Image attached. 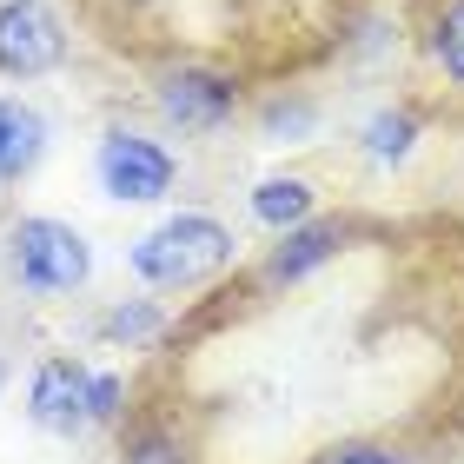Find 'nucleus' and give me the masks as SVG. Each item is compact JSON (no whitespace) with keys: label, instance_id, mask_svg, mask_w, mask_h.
I'll list each match as a JSON object with an SVG mask.
<instances>
[{"label":"nucleus","instance_id":"f03ea898","mask_svg":"<svg viewBox=\"0 0 464 464\" xmlns=\"http://www.w3.org/2000/svg\"><path fill=\"white\" fill-rule=\"evenodd\" d=\"M7 272L34 299H60V292H80L93 279V246L80 226L34 213V219H14L7 232Z\"/></svg>","mask_w":464,"mask_h":464},{"label":"nucleus","instance_id":"9b49d317","mask_svg":"<svg viewBox=\"0 0 464 464\" xmlns=\"http://www.w3.org/2000/svg\"><path fill=\"white\" fill-rule=\"evenodd\" d=\"M425 47H431V60H438V73H445L451 87H464V0H445V7H438Z\"/></svg>","mask_w":464,"mask_h":464},{"label":"nucleus","instance_id":"7ed1b4c3","mask_svg":"<svg viewBox=\"0 0 464 464\" xmlns=\"http://www.w3.org/2000/svg\"><path fill=\"white\" fill-rule=\"evenodd\" d=\"M93 179H100V193L120 199V206H160L179 179V160L166 153L153 133L107 126V140L93 146Z\"/></svg>","mask_w":464,"mask_h":464},{"label":"nucleus","instance_id":"39448f33","mask_svg":"<svg viewBox=\"0 0 464 464\" xmlns=\"http://www.w3.org/2000/svg\"><path fill=\"white\" fill-rule=\"evenodd\" d=\"M160 113L179 126V133H213L239 113V80L219 67H173L160 80Z\"/></svg>","mask_w":464,"mask_h":464},{"label":"nucleus","instance_id":"423d86ee","mask_svg":"<svg viewBox=\"0 0 464 464\" xmlns=\"http://www.w3.org/2000/svg\"><path fill=\"white\" fill-rule=\"evenodd\" d=\"M87 392H93V372L80 365V358H47V365L27 378V418L53 438H73V431L93 425Z\"/></svg>","mask_w":464,"mask_h":464},{"label":"nucleus","instance_id":"f3484780","mask_svg":"<svg viewBox=\"0 0 464 464\" xmlns=\"http://www.w3.org/2000/svg\"><path fill=\"white\" fill-rule=\"evenodd\" d=\"M7 378H14V365H7V358H0V392H7Z\"/></svg>","mask_w":464,"mask_h":464},{"label":"nucleus","instance_id":"ddd939ff","mask_svg":"<svg viewBox=\"0 0 464 464\" xmlns=\"http://www.w3.org/2000/svg\"><path fill=\"white\" fill-rule=\"evenodd\" d=\"M312 126H319V113H312L305 100H279V107H266V140H279V146H299Z\"/></svg>","mask_w":464,"mask_h":464},{"label":"nucleus","instance_id":"6e6552de","mask_svg":"<svg viewBox=\"0 0 464 464\" xmlns=\"http://www.w3.org/2000/svg\"><path fill=\"white\" fill-rule=\"evenodd\" d=\"M40 160H47V113L34 100L0 93V186H20Z\"/></svg>","mask_w":464,"mask_h":464},{"label":"nucleus","instance_id":"f257e3e1","mask_svg":"<svg viewBox=\"0 0 464 464\" xmlns=\"http://www.w3.org/2000/svg\"><path fill=\"white\" fill-rule=\"evenodd\" d=\"M232 252H239V239H232L226 219H213V213H173V219H160L153 232H140L133 252H126V266H133V279L153 285V292H193L206 279H219V272L232 266Z\"/></svg>","mask_w":464,"mask_h":464},{"label":"nucleus","instance_id":"4468645a","mask_svg":"<svg viewBox=\"0 0 464 464\" xmlns=\"http://www.w3.org/2000/svg\"><path fill=\"white\" fill-rule=\"evenodd\" d=\"M319 464H411L398 445H378V438H352V445H332Z\"/></svg>","mask_w":464,"mask_h":464},{"label":"nucleus","instance_id":"1a4fd4ad","mask_svg":"<svg viewBox=\"0 0 464 464\" xmlns=\"http://www.w3.org/2000/svg\"><path fill=\"white\" fill-rule=\"evenodd\" d=\"M312 206H319V193H312V179H299V173H279V179H259V186H252V219L272 226V232L305 226Z\"/></svg>","mask_w":464,"mask_h":464},{"label":"nucleus","instance_id":"9d476101","mask_svg":"<svg viewBox=\"0 0 464 464\" xmlns=\"http://www.w3.org/2000/svg\"><path fill=\"white\" fill-rule=\"evenodd\" d=\"M411 146H418V113L385 107V113H372V120H365V160L398 166V160H411Z\"/></svg>","mask_w":464,"mask_h":464},{"label":"nucleus","instance_id":"dca6fc26","mask_svg":"<svg viewBox=\"0 0 464 464\" xmlns=\"http://www.w3.org/2000/svg\"><path fill=\"white\" fill-rule=\"evenodd\" d=\"M126 464H179V445L166 431H140L126 438Z\"/></svg>","mask_w":464,"mask_h":464},{"label":"nucleus","instance_id":"f8f14e48","mask_svg":"<svg viewBox=\"0 0 464 464\" xmlns=\"http://www.w3.org/2000/svg\"><path fill=\"white\" fill-rule=\"evenodd\" d=\"M160 325H166V312H160L153 299H126V305H113L107 319H100V332H107V339H120V345L160 339Z\"/></svg>","mask_w":464,"mask_h":464},{"label":"nucleus","instance_id":"0eeeda50","mask_svg":"<svg viewBox=\"0 0 464 464\" xmlns=\"http://www.w3.org/2000/svg\"><path fill=\"white\" fill-rule=\"evenodd\" d=\"M345 239H352V226H345V219H305V226H285V232H279V246L266 252L259 279H266V285H299L305 272H319V266L339 259Z\"/></svg>","mask_w":464,"mask_h":464},{"label":"nucleus","instance_id":"2eb2a0df","mask_svg":"<svg viewBox=\"0 0 464 464\" xmlns=\"http://www.w3.org/2000/svg\"><path fill=\"white\" fill-rule=\"evenodd\" d=\"M87 411H93V425H113V418L126 411V378H120V372H93Z\"/></svg>","mask_w":464,"mask_h":464},{"label":"nucleus","instance_id":"20e7f679","mask_svg":"<svg viewBox=\"0 0 464 464\" xmlns=\"http://www.w3.org/2000/svg\"><path fill=\"white\" fill-rule=\"evenodd\" d=\"M67 67V20L47 0H0V73L40 80Z\"/></svg>","mask_w":464,"mask_h":464}]
</instances>
